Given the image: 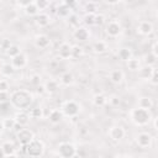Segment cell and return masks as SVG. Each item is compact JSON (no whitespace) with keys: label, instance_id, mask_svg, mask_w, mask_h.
<instances>
[{"label":"cell","instance_id":"681fc988","mask_svg":"<svg viewBox=\"0 0 158 158\" xmlns=\"http://www.w3.org/2000/svg\"><path fill=\"white\" fill-rule=\"evenodd\" d=\"M2 130H4V126H2V122L0 121V135H1V132H2Z\"/></svg>","mask_w":158,"mask_h":158},{"label":"cell","instance_id":"816d5d0a","mask_svg":"<svg viewBox=\"0 0 158 158\" xmlns=\"http://www.w3.org/2000/svg\"><path fill=\"white\" fill-rule=\"evenodd\" d=\"M153 125H154V130H157V118H154V123Z\"/></svg>","mask_w":158,"mask_h":158},{"label":"cell","instance_id":"ffe728a7","mask_svg":"<svg viewBox=\"0 0 158 158\" xmlns=\"http://www.w3.org/2000/svg\"><path fill=\"white\" fill-rule=\"evenodd\" d=\"M110 80H111L114 84H120V83L123 80V73H122V70H120V69L112 70V72L110 73Z\"/></svg>","mask_w":158,"mask_h":158},{"label":"cell","instance_id":"f5cc1de1","mask_svg":"<svg viewBox=\"0 0 158 158\" xmlns=\"http://www.w3.org/2000/svg\"><path fill=\"white\" fill-rule=\"evenodd\" d=\"M1 80H2V79H1V77H0V81H1Z\"/></svg>","mask_w":158,"mask_h":158},{"label":"cell","instance_id":"d6986e66","mask_svg":"<svg viewBox=\"0 0 158 158\" xmlns=\"http://www.w3.org/2000/svg\"><path fill=\"white\" fill-rule=\"evenodd\" d=\"M152 106H153V101H152L151 98H148V96L139 98V100H138V107L139 109H143V110H148L149 111L152 109Z\"/></svg>","mask_w":158,"mask_h":158},{"label":"cell","instance_id":"7402d4cb","mask_svg":"<svg viewBox=\"0 0 158 158\" xmlns=\"http://www.w3.org/2000/svg\"><path fill=\"white\" fill-rule=\"evenodd\" d=\"M1 148H2V151H4V153H5V157H6V156H10V154L16 153V152H15V151H16L15 144H14L12 142H10V141L4 142V143L1 144Z\"/></svg>","mask_w":158,"mask_h":158},{"label":"cell","instance_id":"60d3db41","mask_svg":"<svg viewBox=\"0 0 158 158\" xmlns=\"http://www.w3.org/2000/svg\"><path fill=\"white\" fill-rule=\"evenodd\" d=\"M149 80H151V83H152L153 85H157V84H158V72H157L156 68H153L152 74H151V77H149Z\"/></svg>","mask_w":158,"mask_h":158},{"label":"cell","instance_id":"d590c367","mask_svg":"<svg viewBox=\"0 0 158 158\" xmlns=\"http://www.w3.org/2000/svg\"><path fill=\"white\" fill-rule=\"evenodd\" d=\"M68 20V23L70 25V26H73V27H79V17H78V15H75V14H70L68 17H67Z\"/></svg>","mask_w":158,"mask_h":158},{"label":"cell","instance_id":"7c38bea8","mask_svg":"<svg viewBox=\"0 0 158 158\" xmlns=\"http://www.w3.org/2000/svg\"><path fill=\"white\" fill-rule=\"evenodd\" d=\"M35 46L40 49H44L49 46V38L47 35H38L35 40Z\"/></svg>","mask_w":158,"mask_h":158},{"label":"cell","instance_id":"e0dca14e","mask_svg":"<svg viewBox=\"0 0 158 158\" xmlns=\"http://www.w3.org/2000/svg\"><path fill=\"white\" fill-rule=\"evenodd\" d=\"M35 21H36V23H37L40 27H46V26L49 25L51 19H49V15H48V14H46V12H40V14L36 16Z\"/></svg>","mask_w":158,"mask_h":158},{"label":"cell","instance_id":"83f0119b","mask_svg":"<svg viewBox=\"0 0 158 158\" xmlns=\"http://www.w3.org/2000/svg\"><path fill=\"white\" fill-rule=\"evenodd\" d=\"M5 51H6V54H7L10 58H14V57H16L17 54H20V53H21L20 47H19V46H16V44H10Z\"/></svg>","mask_w":158,"mask_h":158},{"label":"cell","instance_id":"d6a6232c","mask_svg":"<svg viewBox=\"0 0 158 158\" xmlns=\"http://www.w3.org/2000/svg\"><path fill=\"white\" fill-rule=\"evenodd\" d=\"M1 122H2L4 130H14V127H15V125H16L15 118H11V117H6V118H4Z\"/></svg>","mask_w":158,"mask_h":158},{"label":"cell","instance_id":"52a82bcc","mask_svg":"<svg viewBox=\"0 0 158 158\" xmlns=\"http://www.w3.org/2000/svg\"><path fill=\"white\" fill-rule=\"evenodd\" d=\"M136 143L141 147V148H147L151 146L152 143V136L147 132H141L136 136Z\"/></svg>","mask_w":158,"mask_h":158},{"label":"cell","instance_id":"4dcf8cb0","mask_svg":"<svg viewBox=\"0 0 158 158\" xmlns=\"http://www.w3.org/2000/svg\"><path fill=\"white\" fill-rule=\"evenodd\" d=\"M93 49H94L95 53H104L107 49V46L104 41H98L93 44Z\"/></svg>","mask_w":158,"mask_h":158},{"label":"cell","instance_id":"8fae6325","mask_svg":"<svg viewBox=\"0 0 158 158\" xmlns=\"http://www.w3.org/2000/svg\"><path fill=\"white\" fill-rule=\"evenodd\" d=\"M89 37H90V32L86 27H77L75 28V31H74V38L75 40L84 42V41L89 40Z\"/></svg>","mask_w":158,"mask_h":158},{"label":"cell","instance_id":"1f68e13d","mask_svg":"<svg viewBox=\"0 0 158 158\" xmlns=\"http://www.w3.org/2000/svg\"><path fill=\"white\" fill-rule=\"evenodd\" d=\"M96 10H98L96 2H94V1H88V2H85V5H84V11H85V14H96Z\"/></svg>","mask_w":158,"mask_h":158},{"label":"cell","instance_id":"8992f818","mask_svg":"<svg viewBox=\"0 0 158 158\" xmlns=\"http://www.w3.org/2000/svg\"><path fill=\"white\" fill-rule=\"evenodd\" d=\"M16 137H17V141L20 142V144L22 146H27L33 138H35V135L31 130L28 128H22L20 130L19 132H16Z\"/></svg>","mask_w":158,"mask_h":158},{"label":"cell","instance_id":"f1b7e54d","mask_svg":"<svg viewBox=\"0 0 158 158\" xmlns=\"http://www.w3.org/2000/svg\"><path fill=\"white\" fill-rule=\"evenodd\" d=\"M126 63H127V68H128L130 70H132V72H138L139 68H141V63H139V60L136 59V58H131V59H128Z\"/></svg>","mask_w":158,"mask_h":158},{"label":"cell","instance_id":"5bb4252c","mask_svg":"<svg viewBox=\"0 0 158 158\" xmlns=\"http://www.w3.org/2000/svg\"><path fill=\"white\" fill-rule=\"evenodd\" d=\"M137 30H138V32H139L141 35L148 36V35L152 33V31H153V25H152L149 21H142V22H139Z\"/></svg>","mask_w":158,"mask_h":158},{"label":"cell","instance_id":"8d00e7d4","mask_svg":"<svg viewBox=\"0 0 158 158\" xmlns=\"http://www.w3.org/2000/svg\"><path fill=\"white\" fill-rule=\"evenodd\" d=\"M49 1H47V0H36L35 1V5H36V7L38 9V11H43V10H46L47 7H49Z\"/></svg>","mask_w":158,"mask_h":158},{"label":"cell","instance_id":"484cf974","mask_svg":"<svg viewBox=\"0 0 158 158\" xmlns=\"http://www.w3.org/2000/svg\"><path fill=\"white\" fill-rule=\"evenodd\" d=\"M73 80H74V77H73V74L69 73V72H64V73L60 75V83H62L63 85H65V86H69V85L73 83Z\"/></svg>","mask_w":158,"mask_h":158},{"label":"cell","instance_id":"ee69618b","mask_svg":"<svg viewBox=\"0 0 158 158\" xmlns=\"http://www.w3.org/2000/svg\"><path fill=\"white\" fill-rule=\"evenodd\" d=\"M9 90V83L6 80L0 81V91H7Z\"/></svg>","mask_w":158,"mask_h":158},{"label":"cell","instance_id":"bcb514c9","mask_svg":"<svg viewBox=\"0 0 158 158\" xmlns=\"http://www.w3.org/2000/svg\"><path fill=\"white\" fill-rule=\"evenodd\" d=\"M36 88H37V89H36L37 94L42 95V94H44V93H46V90H44V85H43V84H40V85H37Z\"/></svg>","mask_w":158,"mask_h":158},{"label":"cell","instance_id":"f35d334b","mask_svg":"<svg viewBox=\"0 0 158 158\" xmlns=\"http://www.w3.org/2000/svg\"><path fill=\"white\" fill-rule=\"evenodd\" d=\"M42 115H43V112H42V109L41 107H35V109H32L30 111V116L32 118H41Z\"/></svg>","mask_w":158,"mask_h":158},{"label":"cell","instance_id":"603a6c76","mask_svg":"<svg viewBox=\"0 0 158 158\" xmlns=\"http://www.w3.org/2000/svg\"><path fill=\"white\" fill-rule=\"evenodd\" d=\"M117 56H118V58H120L121 60L127 62L128 59H131V58H132V52H131V49H130V48L123 47V48H121V49L118 51Z\"/></svg>","mask_w":158,"mask_h":158},{"label":"cell","instance_id":"836d02e7","mask_svg":"<svg viewBox=\"0 0 158 158\" xmlns=\"http://www.w3.org/2000/svg\"><path fill=\"white\" fill-rule=\"evenodd\" d=\"M156 62H157V56H156V54H153L152 52H149L148 54H146V57H144V63H146V65L153 67V65L156 64Z\"/></svg>","mask_w":158,"mask_h":158},{"label":"cell","instance_id":"9a60e30c","mask_svg":"<svg viewBox=\"0 0 158 158\" xmlns=\"http://www.w3.org/2000/svg\"><path fill=\"white\" fill-rule=\"evenodd\" d=\"M15 121H16V123L17 125H20L21 127H23V126H26L28 122H30V115L28 114H26V112H23V111H19L16 115H15Z\"/></svg>","mask_w":158,"mask_h":158},{"label":"cell","instance_id":"5b68a950","mask_svg":"<svg viewBox=\"0 0 158 158\" xmlns=\"http://www.w3.org/2000/svg\"><path fill=\"white\" fill-rule=\"evenodd\" d=\"M57 153L60 158H72L77 153V148L73 143L69 142H62L58 144Z\"/></svg>","mask_w":158,"mask_h":158},{"label":"cell","instance_id":"44dd1931","mask_svg":"<svg viewBox=\"0 0 158 158\" xmlns=\"http://www.w3.org/2000/svg\"><path fill=\"white\" fill-rule=\"evenodd\" d=\"M43 85H44V90H46V93L53 94V93H56V91L58 90V81H56V80H53V79L46 81Z\"/></svg>","mask_w":158,"mask_h":158},{"label":"cell","instance_id":"6da1fadb","mask_svg":"<svg viewBox=\"0 0 158 158\" xmlns=\"http://www.w3.org/2000/svg\"><path fill=\"white\" fill-rule=\"evenodd\" d=\"M32 101H33V96L28 90L20 89L10 94V102L12 104V106L17 109H21V110L28 109Z\"/></svg>","mask_w":158,"mask_h":158},{"label":"cell","instance_id":"74e56055","mask_svg":"<svg viewBox=\"0 0 158 158\" xmlns=\"http://www.w3.org/2000/svg\"><path fill=\"white\" fill-rule=\"evenodd\" d=\"M94 20H95V14H85V16L83 17V21L86 26L94 25Z\"/></svg>","mask_w":158,"mask_h":158},{"label":"cell","instance_id":"cb8c5ba5","mask_svg":"<svg viewBox=\"0 0 158 158\" xmlns=\"http://www.w3.org/2000/svg\"><path fill=\"white\" fill-rule=\"evenodd\" d=\"M14 72H15V68L11 65V63H4L0 68V73L4 77H10L14 74Z\"/></svg>","mask_w":158,"mask_h":158},{"label":"cell","instance_id":"b9f144b4","mask_svg":"<svg viewBox=\"0 0 158 158\" xmlns=\"http://www.w3.org/2000/svg\"><path fill=\"white\" fill-rule=\"evenodd\" d=\"M10 100V95L7 91H0V104H5Z\"/></svg>","mask_w":158,"mask_h":158},{"label":"cell","instance_id":"2e32d148","mask_svg":"<svg viewBox=\"0 0 158 158\" xmlns=\"http://www.w3.org/2000/svg\"><path fill=\"white\" fill-rule=\"evenodd\" d=\"M72 9H69L64 2H60L57 7H56V14L59 16V17H63V19H67L72 12Z\"/></svg>","mask_w":158,"mask_h":158},{"label":"cell","instance_id":"e575fe53","mask_svg":"<svg viewBox=\"0 0 158 158\" xmlns=\"http://www.w3.org/2000/svg\"><path fill=\"white\" fill-rule=\"evenodd\" d=\"M83 56V48L80 46H72V52H70V57L72 58H80Z\"/></svg>","mask_w":158,"mask_h":158},{"label":"cell","instance_id":"ab89813d","mask_svg":"<svg viewBox=\"0 0 158 158\" xmlns=\"http://www.w3.org/2000/svg\"><path fill=\"white\" fill-rule=\"evenodd\" d=\"M105 22V16L102 14H95V20H94V25L96 26H101Z\"/></svg>","mask_w":158,"mask_h":158},{"label":"cell","instance_id":"d4e9b609","mask_svg":"<svg viewBox=\"0 0 158 158\" xmlns=\"http://www.w3.org/2000/svg\"><path fill=\"white\" fill-rule=\"evenodd\" d=\"M25 12H26L28 16H37V15L40 14L38 9H37L36 5H35V1H30V4L25 6Z\"/></svg>","mask_w":158,"mask_h":158},{"label":"cell","instance_id":"9c48e42d","mask_svg":"<svg viewBox=\"0 0 158 158\" xmlns=\"http://www.w3.org/2000/svg\"><path fill=\"white\" fill-rule=\"evenodd\" d=\"M26 64H27V56L22 52L20 54H17L16 57L11 58V65L15 69H22Z\"/></svg>","mask_w":158,"mask_h":158},{"label":"cell","instance_id":"3957f363","mask_svg":"<svg viewBox=\"0 0 158 158\" xmlns=\"http://www.w3.org/2000/svg\"><path fill=\"white\" fill-rule=\"evenodd\" d=\"M43 151H44L43 142L40 141V139H36V138H33L26 146V154L30 156L31 158H38V157H41L43 154Z\"/></svg>","mask_w":158,"mask_h":158},{"label":"cell","instance_id":"c3c4849f","mask_svg":"<svg viewBox=\"0 0 158 158\" xmlns=\"http://www.w3.org/2000/svg\"><path fill=\"white\" fill-rule=\"evenodd\" d=\"M0 158H5V153H4L2 148H1V146H0Z\"/></svg>","mask_w":158,"mask_h":158},{"label":"cell","instance_id":"f546056e","mask_svg":"<svg viewBox=\"0 0 158 158\" xmlns=\"http://www.w3.org/2000/svg\"><path fill=\"white\" fill-rule=\"evenodd\" d=\"M152 70H153V67H149V65H144V67H141L138 73H139V77L141 78H144V79H149L151 74H152Z\"/></svg>","mask_w":158,"mask_h":158},{"label":"cell","instance_id":"ac0fdd59","mask_svg":"<svg viewBox=\"0 0 158 158\" xmlns=\"http://www.w3.org/2000/svg\"><path fill=\"white\" fill-rule=\"evenodd\" d=\"M48 118H49V122H51V123L57 125V123H59V122L62 121V118H63V114H62L60 110L54 109V110H52V111L49 112Z\"/></svg>","mask_w":158,"mask_h":158},{"label":"cell","instance_id":"7a4b0ae2","mask_svg":"<svg viewBox=\"0 0 158 158\" xmlns=\"http://www.w3.org/2000/svg\"><path fill=\"white\" fill-rule=\"evenodd\" d=\"M151 112L148 110H143L139 107H136L131 111V118L135 125L137 126H144L151 121Z\"/></svg>","mask_w":158,"mask_h":158},{"label":"cell","instance_id":"ba28073f","mask_svg":"<svg viewBox=\"0 0 158 158\" xmlns=\"http://www.w3.org/2000/svg\"><path fill=\"white\" fill-rule=\"evenodd\" d=\"M121 31H122V28H121V25L118 21H110L106 25V33L110 37H117L121 33Z\"/></svg>","mask_w":158,"mask_h":158},{"label":"cell","instance_id":"11a10c76","mask_svg":"<svg viewBox=\"0 0 158 158\" xmlns=\"http://www.w3.org/2000/svg\"><path fill=\"white\" fill-rule=\"evenodd\" d=\"M125 158H130V157H125Z\"/></svg>","mask_w":158,"mask_h":158},{"label":"cell","instance_id":"f907efd6","mask_svg":"<svg viewBox=\"0 0 158 158\" xmlns=\"http://www.w3.org/2000/svg\"><path fill=\"white\" fill-rule=\"evenodd\" d=\"M80 157H81V156H79L78 153H75V154H74V156H73L72 158H80Z\"/></svg>","mask_w":158,"mask_h":158},{"label":"cell","instance_id":"30bf717a","mask_svg":"<svg viewBox=\"0 0 158 158\" xmlns=\"http://www.w3.org/2000/svg\"><path fill=\"white\" fill-rule=\"evenodd\" d=\"M109 136L112 141H120L125 137V130L121 126H114L109 131Z\"/></svg>","mask_w":158,"mask_h":158},{"label":"cell","instance_id":"4316f807","mask_svg":"<svg viewBox=\"0 0 158 158\" xmlns=\"http://www.w3.org/2000/svg\"><path fill=\"white\" fill-rule=\"evenodd\" d=\"M93 102H94L95 106L101 107V106H104V105L107 102V98H106L104 94H96V95L93 98Z\"/></svg>","mask_w":158,"mask_h":158},{"label":"cell","instance_id":"7dc6e473","mask_svg":"<svg viewBox=\"0 0 158 158\" xmlns=\"http://www.w3.org/2000/svg\"><path fill=\"white\" fill-rule=\"evenodd\" d=\"M5 158H20V157H19V156H17L16 153H14V154H10V156H6Z\"/></svg>","mask_w":158,"mask_h":158},{"label":"cell","instance_id":"7bdbcfd3","mask_svg":"<svg viewBox=\"0 0 158 158\" xmlns=\"http://www.w3.org/2000/svg\"><path fill=\"white\" fill-rule=\"evenodd\" d=\"M31 83L33 84V85H40V83H41V77H40V74H35V75H32L31 77Z\"/></svg>","mask_w":158,"mask_h":158},{"label":"cell","instance_id":"4fadbf2b","mask_svg":"<svg viewBox=\"0 0 158 158\" xmlns=\"http://www.w3.org/2000/svg\"><path fill=\"white\" fill-rule=\"evenodd\" d=\"M70 52H72V46L67 42H63L60 46H59V49H58V53H59V57L62 59H68L70 58Z\"/></svg>","mask_w":158,"mask_h":158},{"label":"cell","instance_id":"277c9868","mask_svg":"<svg viewBox=\"0 0 158 158\" xmlns=\"http://www.w3.org/2000/svg\"><path fill=\"white\" fill-rule=\"evenodd\" d=\"M62 114L63 116H67V117H75L78 116V114L80 112V106L79 104H77L75 101L73 100H69V101H65L62 106Z\"/></svg>","mask_w":158,"mask_h":158},{"label":"cell","instance_id":"db71d44e","mask_svg":"<svg viewBox=\"0 0 158 158\" xmlns=\"http://www.w3.org/2000/svg\"><path fill=\"white\" fill-rule=\"evenodd\" d=\"M80 158H86V157H80Z\"/></svg>","mask_w":158,"mask_h":158},{"label":"cell","instance_id":"f6af8a7d","mask_svg":"<svg viewBox=\"0 0 158 158\" xmlns=\"http://www.w3.org/2000/svg\"><path fill=\"white\" fill-rule=\"evenodd\" d=\"M109 101H110V104H111L112 106H117V105L120 104V99H118L117 96H111V98L109 99Z\"/></svg>","mask_w":158,"mask_h":158}]
</instances>
